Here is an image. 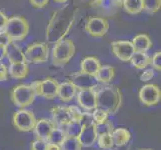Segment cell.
Masks as SVG:
<instances>
[{
	"instance_id": "6da1fadb",
	"label": "cell",
	"mask_w": 161,
	"mask_h": 150,
	"mask_svg": "<svg viewBox=\"0 0 161 150\" xmlns=\"http://www.w3.org/2000/svg\"><path fill=\"white\" fill-rule=\"evenodd\" d=\"M77 7L73 3H68L56 10L46 27V40L55 44L62 40L68 34L76 21Z\"/></svg>"
},
{
	"instance_id": "7a4b0ae2",
	"label": "cell",
	"mask_w": 161,
	"mask_h": 150,
	"mask_svg": "<svg viewBox=\"0 0 161 150\" xmlns=\"http://www.w3.org/2000/svg\"><path fill=\"white\" fill-rule=\"evenodd\" d=\"M97 107L104 110L108 115L118 112L122 104V94L118 87L107 85L96 91Z\"/></svg>"
},
{
	"instance_id": "3957f363",
	"label": "cell",
	"mask_w": 161,
	"mask_h": 150,
	"mask_svg": "<svg viewBox=\"0 0 161 150\" xmlns=\"http://www.w3.org/2000/svg\"><path fill=\"white\" fill-rule=\"evenodd\" d=\"M29 32V24L23 16H12L8 18V21L5 25L2 34L7 37L10 41H20L23 40Z\"/></svg>"
},
{
	"instance_id": "277c9868",
	"label": "cell",
	"mask_w": 161,
	"mask_h": 150,
	"mask_svg": "<svg viewBox=\"0 0 161 150\" xmlns=\"http://www.w3.org/2000/svg\"><path fill=\"white\" fill-rule=\"evenodd\" d=\"M75 54V44L69 38L58 41L52 49V63L55 66H64Z\"/></svg>"
},
{
	"instance_id": "5b68a950",
	"label": "cell",
	"mask_w": 161,
	"mask_h": 150,
	"mask_svg": "<svg viewBox=\"0 0 161 150\" xmlns=\"http://www.w3.org/2000/svg\"><path fill=\"white\" fill-rule=\"evenodd\" d=\"M36 93L31 85L19 84L13 88L11 92V99L16 106L24 108L31 105L35 100Z\"/></svg>"
},
{
	"instance_id": "8992f818",
	"label": "cell",
	"mask_w": 161,
	"mask_h": 150,
	"mask_svg": "<svg viewBox=\"0 0 161 150\" xmlns=\"http://www.w3.org/2000/svg\"><path fill=\"white\" fill-rule=\"evenodd\" d=\"M30 85L33 87L36 95L42 96L45 99H53L57 97L59 83L56 79L48 77L41 81H34Z\"/></svg>"
},
{
	"instance_id": "52a82bcc",
	"label": "cell",
	"mask_w": 161,
	"mask_h": 150,
	"mask_svg": "<svg viewBox=\"0 0 161 150\" xmlns=\"http://www.w3.org/2000/svg\"><path fill=\"white\" fill-rule=\"evenodd\" d=\"M36 117L30 110L20 109L13 115L12 122L15 128L21 132H29L34 129L36 124Z\"/></svg>"
},
{
	"instance_id": "ba28073f",
	"label": "cell",
	"mask_w": 161,
	"mask_h": 150,
	"mask_svg": "<svg viewBox=\"0 0 161 150\" xmlns=\"http://www.w3.org/2000/svg\"><path fill=\"white\" fill-rule=\"evenodd\" d=\"M25 61L28 63H43L49 58V48L42 42L33 43L27 47L24 52Z\"/></svg>"
},
{
	"instance_id": "9c48e42d",
	"label": "cell",
	"mask_w": 161,
	"mask_h": 150,
	"mask_svg": "<svg viewBox=\"0 0 161 150\" xmlns=\"http://www.w3.org/2000/svg\"><path fill=\"white\" fill-rule=\"evenodd\" d=\"M140 102L146 106H154L161 99V90L156 84H146L139 90Z\"/></svg>"
},
{
	"instance_id": "30bf717a",
	"label": "cell",
	"mask_w": 161,
	"mask_h": 150,
	"mask_svg": "<svg viewBox=\"0 0 161 150\" xmlns=\"http://www.w3.org/2000/svg\"><path fill=\"white\" fill-rule=\"evenodd\" d=\"M109 29V22L103 17L92 16L85 24V30L93 37H103Z\"/></svg>"
},
{
	"instance_id": "8fae6325",
	"label": "cell",
	"mask_w": 161,
	"mask_h": 150,
	"mask_svg": "<svg viewBox=\"0 0 161 150\" xmlns=\"http://www.w3.org/2000/svg\"><path fill=\"white\" fill-rule=\"evenodd\" d=\"M111 50H112V53L115 55L116 58L123 61V62L130 61L132 55L135 52L132 42L127 40H117L112 42L111 43Z\"/></svg>"
},
{
	"instance_id": "7c38bea8",
	"label": "cell",
	"mask_w": 161,
	"mask_h": 150,
	"mask_svg": "<svg viewBox=\"0 0 161 150\" xmlns=\"http://www.w3.org/2000/svg\"><path fill=\"white\" fill-rule=\"evenodd\" d=\"M69 81L73 84L77 89H89V88H95L97 86V79L94 75L85 73L83 71L75 72L71 76Z\"/></svg>"
},
{
	"instance_id": "4fadbf2b",
	"label": "cell",
	"mask_w": 161,
	"mask_h": 150,
	"mask_svg": "<svg viewBox=\"0 0 161 150\" xmlns=\"http://www.w3.org/2000/svg\"><path fill=\"white\" fill-rule=\"evenodd\" d=\"M77 102L86 111H91L97 107L95 88L80 89L77 93Z\"/></svg>"
},
{
	"instance_id": "5bb4252c",
	"label": "cell",
	"mask_w": 161,
	"mask_h": 150,
	"mask_svg": "<svg viewBox=\"0 0 161 150\" xmlns=\"http://www.w3.org/2000/svg\"><path fill=\"white\" fill-rule=\"evenodd\" d=\"M5 52H6L5 57L8 58L10 63H18L25 61L24 52L14 41H9L5 44Z\"/></svg>"
},
{
	"instance_id": "9a60e30c",
	"label": "cell",
	"mask_w": 161,
	"mask_h": 150,
	"mask_svg": "<svg viewBox=\"0 0 161 150\" xmlns=\"http://www.w3.org/2000/svg\"><path fill=\"white\" fill-rule=\"evenodd\" d=\"M54 123L49 119H40L36 121V124L33 131L36 136V139L46 140L48 139L49 134L54 128Z\"/></svg>"
},
{
	"instance_id": "2e32d148",
	"label": "cell",
	"mask_w": 161,
	"mask_h": 150,
	"mask_svg": "<svg viewBox=\"0 0 161 150\" xmlns=\"http://www.w3.org/2000/svg\"><path fill=\"white\" fill-rule=\"evenodd\" d=\"M53 120L56 124L63 127L66 126L72 120L71 112L68 107L65 106H56L51 110Z\"/></svg>"
},
{
	"instance_id": "e0dca14e",
	"label": "cell",
	"mask_w": 161,
	"mask_h": 150,
	"mask_svg": "<svg viewBox=\"0 0 161 150\" xmlns=\"http://www.w3.org/2000/svg\"><path fill=\"white\" fill-rule=\"evenodd\" d=\"M97 136L98 135H97L96 130H95V124H93L90 126L82 127L81 133L77 138L79 139L82 146L90 147L97 140Z\"/></svg>"
},
{
	"instance_id": "ac0fdd59",
	"label": "cell",
	"mask_w": 161,
	"mask_h": 150,
	"mask_svg": "<svg viewBox=\"0 0 161 150\" xmlns=\"http://www.w3.org/2000/svg\"><path fill=\"white\" fill-rule=\"evenodd\" d=\"M77 88L72 84L70 81H66L63 83H60L58 87V94L57 96L60 98L61 101L69 102L74 98L76 94Z\"/></svg>"
},
{
	"instance_id": "d6986e66",
	"label": "cell",
	"mask_w": 161,
	"mask_h": 150,
	"mask_svg": "<svg viewBox=\"0 0 161 150\" xmlns=\"http://www.w3.org/2000/svg\"><path fill=\"white\" fill-rule=\"evenodd\" d=\"M111 136H112L113 145H116L118 147L125 145V144L128 143L131 139V134L129 130L123 128V127L113 129L112 133H111Z\"/></svg>"
},
{
	"instance_id": "ffe728a7",
	"label": "cell",
	"mask_w": 161,
	"mask_h": 150,
	"mask_svg": "<svg viewBox=\"0 0 161 150\" xmlns=\"http://www.w3.org/2000/svg\"><path fill=\"white\" fill-rule=\"evenodd\" d=\"M28 64L27 62H18V63H10V67L8 69V73L12 78L15 79H23L28 75Z\"/></svg>"
},
{
	"instance_id": "44dd1931",
	"label": "cell",
	"mask_w": 161,
	"mask_h": 150,
	"mask_svg": "<svg viewBox=\"0 0 161 150\" xmlns=\"http://www.w3.org/2000/svg\"><path fill=\"white\" fill-rule=\"evenodd\" d=\"M131 42L136 52H147L152 46L151 39L147 34H138Z\"/></svg>"
},
{
	"instance_id": "7402d4cb",
	"label": "cell",
	"mask_w": 161,
	"mask_h": 150,
	"mask_svg": "<svg viewBox=\"0 0 161 150\" xmlns=\"http://www.w3.org/2000/svg\"><path fill=\"white\" fill-rule=\"evenodd\" d=\"M80 66H81V71L96 76L97 72L101 66V63L96 57L89 56V57H85L81 61Z\"/></svg>"
},
{
	"instance_id": "603a6c76",
	"label": "cell",
	"mask_w": 161,
	"mask_h": 150,
	"mask_svg": "<svg viewBox=\"0 0 161 150\" xmlns=\"http://www.w3.org/2000/svg\"><path fill=\"white\" fill-rule=\"evenodd\" d=\"M130 62L133 67L136 69L143 70L150 64V56L147 54V52H134L130 59Z\"/></svg>"
},
{
	"instance_id": "cb8c5ba5",
	"label": "cell",
	"mask_w": 161,
	"mask_h": 150,
	"mask_svg": "<svg viewBox=\"0 0 161 150\" xmlns=\"http://www.w3.org/2000/svg\"><path fill=\"white\" fill-rule=\"evenodd\" d=\"M115 75V68L112 67L110 65H103L100 66L97 74H96V79L98 82L100 83H104V84H108L112 79L114 78Z\"/></svg>"
},
{
	"instance_id": "d4e9b609",
	"label": "cell",
	"mask_w": 161,
	"mask_h": 150,
	"mask_svg": "<svg viewBox=\"0 0 161 150\" xmlns=\"http://www.w3.org/2000/svg\"><path fill=\"white\" fill-rule=\"evenodd\" d=\"M121 5L127 13L135 15L142 12L143 9V0H122Z\"/></svg>"
},
{
	"instance_id": "484cf974",
	"label": "cell",
	"mask_w": 161,
	"mask_h": 150,
	"mask_svg": "<svg viewBox=\"0 0 161 150\" xmlns=\"http://www.w3.org/2000/svg\"><path fill=\"white\" fill-rule=\"evenodd\" d=\"M82 145L77 137H68L64 138L63 142L60 144L61 150H81Z\"/></svg>"
},
{
	"instance_id": "4316f807",
	"label": "cell",
	"mask_w": 161,
	"mask_h": 150,
	"mask_svg": "<svg viewBox=\"0 0 161 150\" xmlns=\"http://www.w3.org/2000/svg\"><path fill=\"white\" fill-rule=\"evenodd\" d=\"M65 137H66V134H65L64 129L59 128V127H54L51 131V133L48 136L47 142L60 145V144L63 142Z\"/></svg>"
},
{
	"instance_id": "83f0119b",
	"label": "cell",
	"mask_w": 161,
	"mask_h": 150,
	"mask_svg": "<svg viewBox=\"0 0 161 150\" xmlns=\"http://www.w3.org/2000/svg\"><path fill=\"white\" fill-rule=\"evenodd\" d=\"M65 127V134L68 137H78L82 130V125L77 120H71Z\"/></svg>"
},
{
	"instance_id": "f1b7e54d",
	"label": "cell",
	"mask_w": 161,
	"mask_h": 150,
	"mask_svg": "<svg viewBox=\"0 0 161 150\" xmlns=\"http://www.w3.org/2000/svg\"><path fill=\"white\" fill-rule=\"evenodd\" d=\"M92 4L105 10H111L117 6H120L121 2L119 0H94Z\"/></svg>"
},
{
	"instance_id": "f546056e",
	"label": "cell",
	"mask_w": 161,
	"mask_h": 150,
	"mask_svg": "<svg viewBox=\"0 0 161 150\" xmlns=\"http://www.w3.org/2000/svg\"><path fill=\"white\" fill-rule=\"evenodd\" d=\"M98 145L101 149H111L113 146V141H112V136L111 134H100L97 136Z\"/></svg>"
},
{
	"instance_id": "4dcf8cb0",
	"label": "cell",
	"mask_w": 161,
	"mask_h": 150,
	"mask_svg": "<svg viewBox=\"0 0 161 150\" xmlns=\"http://www.w3.org/2000/svg\"><path fill=\"white\" fill-rule=\"evenodd\" d=\"M161 0H143V9L149 13H156L160 10Z\"/></svg>"
},
{
	"instance_id": "1f68e13d",
	"label": "cell",
	"mask_w": 161,
	"mask_h": 150,
	"mask_svg": "<svg viewBox=\"0 0 161 150\" xmlns=\"http://www.w3.org/2000/svg\"><path fill=\"white\" fill-rule=\"evenodd\" d=\"M113 125L112 123L107 119L106 121L102 122V123H99V124H95V130L97 135H100V134H111L113 131Z\"/></svg>"
},
{
	"instance_id": "d6a6232c",
	"label": "cell",
	"mask_w": 161,
	"mask_h": 150,
	"mask_svg": "<svg viewBox=\"0 0 161 150\" xmlns=\"http://www.w3.org/2000/svg\"><path fill=\"white\" fill-rule=\"evenodd\" d=\"M92 117H93L94 123H95V124H99V123H102V122L106 121L108 119V114L105 112L104 110L96 107L95 109H93Z\"/></svg>"
},
{
	"instance_id": "836d02e7",
	"label": "cell",
	"mask_w": 161,
	"mask_h": 150,
	"mask_svg": "<svg viewBox=\"0 0 161 150\" xmlns=\"http://www.w3.org/2000/svg\"><path fill=\"white\" fill-rule=\"evenodd\" d=\"M79 122L82 125V127H86V126H90V125L95 124L93 121L92 113H90V112H82L80 118H79Z\"/></svg>"
},
{
	"instance_id": "e575fe53",
	"label": "cell",
	"mask_w": 161,
	"mask_h": 150,
	"mask_svg": "<svg viewBox=\"0 0 161 150\" xmlns=\"http://www.w3.org/2000/svg\"><path fill=\"white\" fill-rule=\"evenodd\" d=\"M150 64L152 65L153 69L160 71L161 70V52H155L152 58H150Z\"/></svg>"
},
{
	"instance_id": "d590c367",
	"label": "cell",
	"mask_w": 161,
	"mask_h": 150,
	"mask_svg": "<svg viewBox=\"0 0 161 150\" xmlns=\"http://www.w3.org/2000/svg\"><path fill=\"white\" fill-rule=\"evenodd\" d=\"M47 141L42 139H35L31 143V150H45Z\"/></svg>"
},
{
	"instance_id": "8d00e7d4",
	"label": "cell",
	"mask_w": 161,
	"mask_h": 150,
	"mask_svg": "<svg viewBox=\"0 0 161 150\" xmlns=\"http://www.w3.org/2000/svg\"><path fill=\"white\" fill-rule=\"evenodd\" d=\"M154 74H155L154 69H151V68L150 69H145L142 72V74L140 75V80L143 81V82H146L148 80H150L151 78H153Z\"/></svg>"
},
{
	"instance_id": "74e56055",
	"label": "cell",
	"mask_w": 161,
	"mask_h": 150,
	"mask_svg": "<svg viewBox=\"0 0 161 150\" xmlns=\"http://www.w3.org/2000/svg\"><path fill=\"white\" fill-rule=\"evenodd\" d=\"M70 112H71V116H72V120H77L79 121V118L80 116L82 114V111L79 109L78 106H75V105H73V106H69L68 107Z\"/></svg>"
},
{
	"instance_id": "f35d334b",
	"label": "cell",
	"mask_w": 161,
	"mask_h": 150,
	"mask_svg": "<svg viewBox=\"0 0 161 150\" xmlns=\"http://www.w3.org/2000/svg\"><path fill=\"white\" fill-rule=\"evenodd\" d=\"M29 2L33 7L40 9L46 6L49 2V0H29Z\"/></svg>"
},
{
	"instance_id": "ab89813d",
	"label": "cell",
	"mask_w": 161,
	"mask_h": 150,
	"mask_svg": "<svg viewBox=\"0 0 161 150\" xmlns=\"http://www.w3.org/2000/svg\"><path fill=\"white\" fill-rule=\"evenodd\" d=\"M8 18L7 15L5 14L4 12H2V11H0V32H2L5 25H6L7 21H8Z\"/></svg>"
},
{
	"instance_id": "60d3db41",
	"label": "cell",
	"mask_w": 161,
	"mask_h": 150,
	"mask_svg": "<svg viewBox=\"0 0 161 150\" xmlns=\"http://www.w3.org/2000/svg\"><path fill=\"white\" fill-rule=\"evenodd\" d=\"M7 68L4 64L0 62V81H4L7 79Z\"/></svg>"
},
{
	"instance_id": "b9f144b4",
	"label": "cell",
	"mask_w": 161,
	"mask_h": 150,
	"mask_svg": "<svg viewBox=\"0 0 161 150\" xmlns=\"http://www.w3.org/2000/svg\"><path fill=\"white\" fill-rule=\"evenodd\" d=\"M45 150H61V148H60V145H57V144L47 142Z\"/></svg>"
},
{
	"instance_id": "7bdbcfd3",
	"label": "cell",
	"mask_w": 161,
	"mask_h": 150,
	"mask_svg": "<svg viewBox=\"0 0 161 150\" xmlns=\"http://www.w3.org/2000/svg\"><path fill=\"white\" fill-rule=\"evenodd\" d=\"M6 56V52H5V45L0 43V62L3 60V58Z\"/></svg>"
},
{
	"instance_id": "ee69618b",
	"label": "cell",
	"mask_w": 161,
	"mask_h": 150,
	"mask_svg": "<svg viewBox=\"0 0 161 150\" xmlns=\"http://www.w3.org/2000/svg\"><path fill=\"white\" fill-rule=\"evenodd\" d=\"M54 1L57 3H65V2H67L68 0H54Z\"/></svg>"
},
{
	"instance_id": "f6af8a7d",
	"label": "cell",
	"mask_w": 161,
	"mask_h": 150,
	"mask_svg": "<svg viewBox=\"0 0 161 150\" xmlns=\"http://www.w3.org/2000/svg\"><path fill=\"white\" fill-rule=\"evenodd\" d=\"M141 150H151V149H141Z\"/></svg>"
},
{
	"instance_id": "bcb514c9",
	"label": "cell",
	"mask_w": 161,
	"mask_h": 150,
	"mask_svg": "<svg viewBox=\"0 0 161 150\" xmlns=\"http://www.w3.org/2000/svg\"><path fill=\"white\" fill-rule=\"evenodd\" d=\"M105 150H112V149H105Z\"/></svg>"
},
{
	"instance_id": "7dc6e473",
	"label": "cell",
	"mask_w": 161,
	"mask_h": 150,
	"mask_svg": "<svg viewBox=\"0 0 161 150\" xmlns=\"http://www.w3.org/2000/svg\"><path fill=\"white\" fill-rule=\"evenodd\" d=\"M119 1H120V2H121V1H122V0H119Z\"/></svg>"
}]
</instances>
